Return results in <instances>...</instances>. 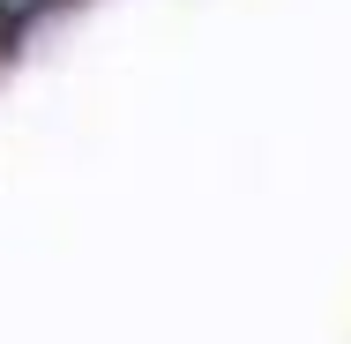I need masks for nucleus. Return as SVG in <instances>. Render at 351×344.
Instances as JSON below:
<instances>
[{"label":"nucleus","mask_w":351,"mask_h":344,"mask_svg":"<svg viewBox=\"0 0 351 344\" xmlns=\"http://www.w3.org/2000/svg\"><path fill=\"white\" fill-rule=\"evenodd\" d=\"M23 8H38V0H0V15H23Z\"/></svg>","instance_id":"nucleus-1"}]
</instances>
